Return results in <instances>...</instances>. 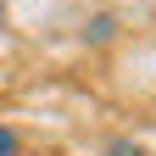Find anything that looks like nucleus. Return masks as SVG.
I'll list each match as a JSON object with an SVG mask.
<instances>
[{"label":"nucleus","mask_w":156,"mask_h":156,"mask_svg":"<svg viewBox=\"0 0 156 156\" xmlns=\"http://www.w3.org/2000/svg\"><path fill=\"white\" fill-rule=\"evenodd\" d=\"M106 156H140V145H134V140H112V145H106Z\"/></svg>","instance_id":"7ed1b4c3"},{"label":"nucleus","mask_w":156,"mask_h":156,"mask_svg":"<svg viewBox=\"0 0 156 156\" xmlns=\"http://www.w3.org/2000/svg\"><path fill=\"white\" fill-rule=\"evenodd\" d=\"M112 28H117L112 17H95V23H89V39H95V45H101V39H112Z\"/></svg>","instance_id":"f03ea898"},{"label":"nucleus","mask_w":156,"mask_h":156,"mask_svg":"<svg viewBox=\"0 0 156 156\" xmlns=\"http://www.w3.org/2000/svg\"><path fill=\"white\" fill-rule=\"evenodd\" d=\"M0 156H23V140H17V128H0Z\"/></svg>","instance_id":"f257e3e1"}]
</instances>
